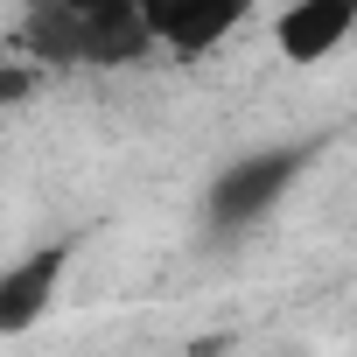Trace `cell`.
Returning <instances> with one entry per match:
<instances>
[{
	"label": "cell",
	"instance_id": "obj_1",
	"mask_svg": "<svg viewBox=\"0 0 357 357\" xmlns=\"http://www.w3.org/2000/svg\"><path fill=\"white\" fill-rule=\"evenodd\" d=\"M294 175H301V147H259V154H238L231 168H218V183H211V218H218L225 231L259 225V218L294 190Z\"/></svg>",
	"mask_w": 357,
	"mask_h": 357
},
{
	"label": "cell",
	"instance_id": "obj_2",
	"mask_svg": "<svg viewBox=\"0 0 357 357\" xmlns=\"http://www.w3.org/2000/svg\"><path fill=\"white\" fill-rule=\"evenodd\" d=\"M357 36V0H294L273 22V50L287 63H322Z\"/></svg>",
	"mask_w": 357,
	"mask_h": 357
},
{
	"label": "cell",
	"instance_id": "obj_3",
	"mask_svg": "<svg viewBox=\"0 0 357 357\" xmlns=\"http://www.w3.org/2000/svg\"><path fill=\"white\" fill-rule=\"evenodd\" d=\"M140 15H147V43L168 56H204L245 22V8H225V0H168V8H140Z\"/></svg>",
	"mask_w": 357,
	"mask_h": 357
},
{
	"label": "cell",
	"instance_id": "obj_4",
	"mask_svg": "<svg viewBox=\"0 0 357 357\" xmlns=\"http://www.w3.org/2000/svg\"><path fill=\"white\" fill-rule=\"evenodd\" d=\"M56 280H63V245H43V252L15 259L8 280H0V329H8V336L36 329L43 308L56 301Z\"/></svg>",
	"mask_w": 357,
	"mask_h": 357
}]
</instances>
